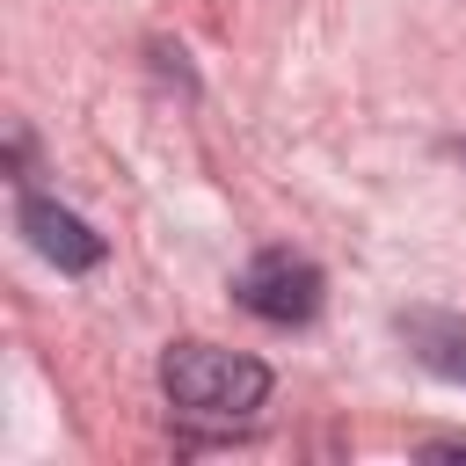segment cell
Returning a JSON list of instances; mask_svg holds the SVG:
<instances>
[{
	"mask_svg": "<svg viewBox=\"0 0 466 466\" xmlns=\"http://www.w3.org/2000/svg\"><path fill=\"white\" fill-rule=\"evenodd\" d=\"M160 393L197 422H248L269 400V364L218 342H175L160 357Z\"/></svg>",
	"mask_w": 466,
	"mask_h": 466,
	"instance_id": "obj_1",
	"label": "cell"
},
{
	"mask_svg": "<svg viewBox=\"0 0 466 466\" xmlns=\"http://www.w3.org/2000/svg\"><path fill=\"white\" fill-rule=\"evenodd\" d=\"M15 218H22V233H29V248L44 262H58V269H95L102 262V233L80 211H66L58 197H22Z\"/></svg>",
	"mask_w": 466,
	"mask_h": 466,
	"instance_id": "obj_3",
	"label": "cell"
},
{
	"mask_svg": "<svg viewBox=\"0 0 466 466\" xmlns=\"http://www.w3.org/2000/svg\"><path fill=\"white\" fill-rule=\"evenodd\" d=\"M233 299H240L255 320H269V328H306V320L320 313V299H328V277H320V262L299 255V248H262V255L233 277Z\"/></svg>",
	"mask_w": 466,
	"mask_h": 466,
	"instance_id": "obj_2",
	"label": "cell"
},
{
	"mask_svg": "<svg viewBox=\"0 0 466 466\" xmlns=\"http://www.w3.org/2000/svg\"><path fill=\"white\" fill-rule=\"evenodd\" d=\"M393 328H400V342L415 350V364H422V371H437V379L466 386V320H451V313H437V306H408Z\"/></svg>",
	"mask_w": 466,
	"mask_h": 466,
	"instance_id": "obj_4",
	"label": "cell"
}]
</instances>
